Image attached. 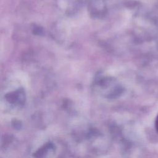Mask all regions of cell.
<instances>
[{
    "label": "cell",
    "mask_w": 158,
    "mask_h": 158,
    "mask_svg": "<svg viewBox=\"0 0 158 158\" xmlns=\"http://www.w3.org/2000/svg\"><path fill=\"white\" fill-rule=\"evenodd\" d=\"M155 127L156 129V131L158 133V114L156 118V120H155Z\"/></svg>",
    "instance_id": "obj_1"
}]
</instances>
